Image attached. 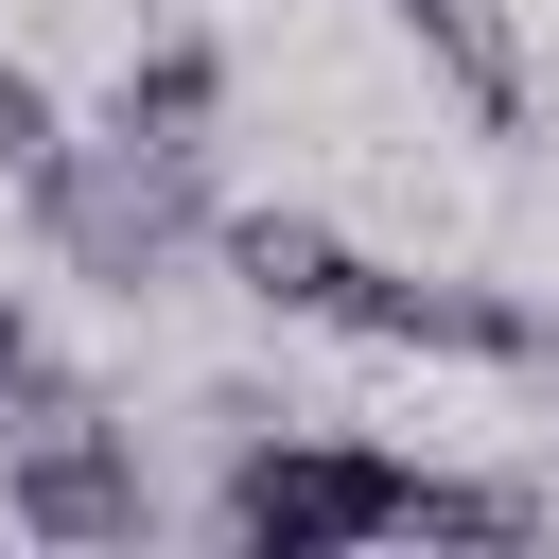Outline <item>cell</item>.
<instances>
[{
  "label": "cell",
  "mask_w": 559,
  "mask_h": 559,
  "mask_svg": "<svg viewBox=\"0 0 559 559\" xmlns=\"http://www.w3.org/2000/svg\"><path fill=\"white\" fill-rule=\"evenodd\" d=\"M17 210H35V245L87 280V297H175L192 262H210V157H157V140H52L35 175H17Z\"/></svg>",
  "instance_id": "cell-1"
},
{
  "label": "cell",
  "mask_w": 559,
  "mask_h": 559,
  "mask_svg": "<svg viewBox=\"0 0 559 559\" xmlns=\"http://www.w3.org/2000/svg\"><path fill=\"white\" fill-rule=\"evenodd\" d=\"M402 507H419V454L314 437L297 402H280V419H245V437H227V489H210V524H227L245 559H332V542H402Z\"/></svg>",
  "instance_id": "cell-2"
},
{
  "label": "cell",
  "mask_w": 559,
  "mask_h": 559,
  "mask_svg": "<svg viewBox=\"0 0 559 559\" xmlns=\"http://www.w3.org/2000/svg\"><path fill=\"white\" fill-rule=\"evenodd\" d=\"M0 524L17 542H157V472L70 367H17V402H0Z\"/></svg>",
  "instance_id": "cell-3"
},
{
  "label": "cell",
  "mask_w": 559,
  "mask_h": 559,
  "mask_svg": "<svg viewBox=\"0 0 559 559\" xmlns=\"http://www.w3.org/2000/svg\"><path fill=\"white\" fill-rule=\"evenodd\" d=\"M314 332H349V349H419V367H524V349H542L524 297H489V280H419V262H367V245L332 262Z\"/></svg>",
  "instance_id": "cell-4"
},
{
  "label": "cell",
  "mask_w": 559,
  "mask_h": 559,
  "mask_svg": "<svg viewBox=\"0 0 559 559\" xmlns=\"http://www.w3.org/2000/svg\"><path fill=\"white\" fill-rule=\"evenodd\" d=\"M105 140H157V157H210V140H227V35L157 17V35L122 52V87H105Z\"/></svg>",
  "instance_id": "cell-5"
},
{
  "label": "cell",
  "mask_w": 559,
  "mask_h": 559,
  "mask_svg": "<svg viewBox=\"0 0 559 559\" xmlns=\"http://www.w3.org/2000/svg\"><path fill=\"white\" fill-rule=\"evenodd\" d=\"M384 17H402V52H419V70L489 122V140H524L542 70H524V17H507V0H384Z\"/></svg>",
  "instance_id": "cell-6"
},
{
  "label": "cell",
  "mask_w": 559,
  "mask_h": 559,
  "mask_svg": "<svg viewBox=\"0 0 559 559\" xmlns=\"http://www.w3.org/2000/svg\"><path fill=\"white\" fill-rule=\"evenodd\" d=\"M559 524V489H524V472H419V507H402V542H542Z\"/></svg>",
  "instance_id": "cell-7"
},
{
  "label": "cell",
  "mask_w": 559,
  "mask_h": 559,
  "mask_svg": "<svg viewBox=\"0 0 559 559\" xmlns=\"http://www.w3.org/2000/svg\"><path fill=\"white\" fill-rule=\"evenodd\" d=\"M52 140H70V105H52V87H35V70H17V52H0V175H35V157H52Z\"/></svg>",
  "instance_id": "cell-8"
},
{
  "label": "cell",
  "mask_w": 559,
  "mask_h": 559,
  "mask_svg": "<svg viewBox=\"0 0 559 559\" xmlns=\"http://www.w3.org/2000/svg\"><path fill=\"white\" fill-rule=\"evenodd\" d=\"M17 367H35V314H17V297H0V402H17Z\"/></svg>",
  "instance_id": "cell-9"
},
{
  "label": "cell",
  "mask_w": 559,
  "mask_h": 559,
  "mask_svg": "<svg viewBox=\"0 0 559 559\" xmlns=\"http://www.w3.org/2000/svg\"><path fill=\"white\" fill-rule=\"evenodd\" d=\"M524 384H559V314H542V349H524Z\"/></svg>",
  "instance_id": "cell-10"
}]
</instances>
